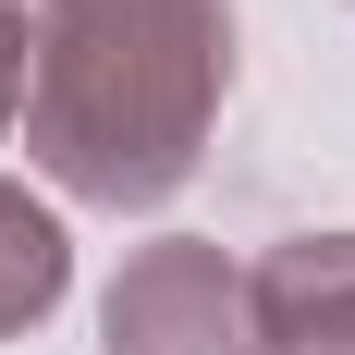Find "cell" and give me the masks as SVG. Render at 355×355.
Segmentation results:
<instances>
[{
  "label": "cell",
  "mask_w": 355,
  "mask_h": 355,
  "mask_svg": "<svg viewBox=\"0 0 355 355\" xmlns=\"http://www.w3.org/2000/svg\"><path fill=\"white\" fill-rule=\"evenodd\" d=\"M220 98V0H49L25 73L37 159L110 209H147L196 172Z\"/></svg>",
  "instance_id": "obj_1"
},
{
  "label": "cell",
  "mask_w": 355,
  "mask_h": 355,
  "mask_svg": "<svg viewBox=\"0 0 355 355\" xmlns=\"http://www.w3.org/2000/svg\"><path fill=\"white\" fill-rule=\"evenodd\" d=\"M110 355H257V306L209 245H159L110 294Z\"/></svg>",
  "instance_id": "obj_2"
},
{
  "label": "cell",
  "mask_w": 355,
  "mask_h": 355,
  "mask_svg": "<svg viewBox=\"0 0 355 355\" xmlns=\"http://www.w3.org/2000/svg\"><path fill=\"white\" fill-rule=\"evenodd\" d=\"M245 306H257V343L355 355V233H343V245H282L245 282Z\"/></svg>",
  "instance_id": "obj_3"
},
{
  "label": "cell",
  "mask_w": 355,
  "mask_h": 355,
  "mask_svg": "<svg viewBox=\"0 0 355 355\" xmlns=\"http://www.w3.org/2000/svg\"><path fill=\"white\" fill-rule=\"evenodd\" d=\"M49 282H62V233L0 184V319H37V306H49Z\"/></svg>",
  "instance_id": "obj_4"
},
{
  "label": "cell",
  "mask_w": 355,
  "mask_h": 355,
  "mask_svg": "<svg viewBox=\"0 0 355 355\" xmlns=\"http://www.w3.org/2000/svg\"><path fill=\"white\" fill-rule=\"evenodd\" d=\"M25 98V0H0V110Z\"/></svg>",
  "instance_id": "obj_5"
}]
</instances>
